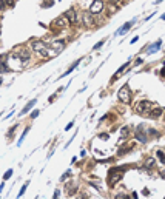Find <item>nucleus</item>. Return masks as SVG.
<instances>
[{"label": "nucleus", "instance_id": "obj_1", "mask_svg": "<svg viewBox=\"0 0 165 199\" xmlns=\"http://www.w3.org/2000/svg\"><path fill=\"white\" fill-rule=\"evenodd\" d=\"M119 99L124 102V104H130L131 102V91H130V88H128V85H124L120 90H119Z\"/></svg>", "mask_w": 165, "mask_h": 199}, {"label": "nucleus", "instance_id": "obj_2", "mask_svg": "<svg viewBox=\"0 0 165 199\" xmlns=\"http://www.w3.org/2000/svg\"><path fill=\"white\" fill-rule=\"evenodd\" d=\"M151 110V102L150 100H140L136 104V111L137 113H148Z\"/></svg>", "mask_w": 165, "mask_h": 199}, {"label": "nucleus", "instance_id": "obj_3", "mask_svg": "<svg viewBox=\"0 0 165 199\" xmlns=\"http://www.w3.org/2000/svg\"><path fill=\"white\" fill-rule=\"evenodd\" d=\"M102 11H103V2L102 0H94L90 6V13L94 16V14H100Z\"/></svg>", "mask_w": 165, "mask_h": 199}, {"label": "nucleus", "instance_id": "obj_4", "mask_svg": "<svg viewBox=\"0 0 165 199\" xmlns=\"http://www.w3.org/2000/svg\"><path fill=\"white\" fill-rule=\"evenodd\" d=\"M120 178H122V171L119 170V168H114V170H111V176H110V179H108V184L114 185Z\"/></svg>", "mask_w": 165, "mask_h": 199}, {"label": "nucleus", "instance_id": "obj_5", "mask_svg": "<svg viewBox=\"0 0 165 199\" xmlns=\"http://www.w3.org/2000/svg\"><path fill=\"white\" fill-rule=\"evenodd\" d=\"M54 25L59 26V28H68V26H70V20L66 19L65 16H60L59 19L54 20Z\"/></svg>", "mask_w": 165, "mask_h": 199}, {"label": "nucleus", "instance_id": "obj_6", "mask_svg": "<svg viewBox=\"0 0 165 199\" xmlns=\"http://www.w3.org/2000/svg\"><path fill=\"white\" fill-rule=\"evenodd\" d=\"M51 48H53V51L60 53L65 48V40H54V42H51Z\"/></svg>", "mask_w": 165, "mask_h": 199}, {"label": "nucleus", "instance_id": "obj_7", "mask_svg": "<svg viewBox=\"0 0 165 199\" xmlns=\"http://www.w3.org/2000/svg\"><path fill=\"white\" fill-rule=\"evenodd\" d=\"M46 48V45H45V42H42V40H34L33 42V50L34 51H39V53H42Z\"/></svg>", "mask_w": 165, "mask_h": 199}, {"label": "nucleus", "instance_id": "obj_8", "mask_svg": "<svg viewBox=\"0 0 165 199\" xmlns=\"http://www.w3.org/2000/svg\"><path fill=\"white\" fill-rule=\"evenodd\" d=\"M65 17L70 20V23H76V20H77V16H76V13H74V9H73V8L66 11V13H65Z\"/></svg>", "mask_w": 165, "mask_h": 199}, {"label": "nucleus", "instance_id": "obj_9", "mask_svg": "<svg viewBox=\"0 0 165 199\" xmlns=\"http://www.w3.org/2000/svg\"><path fill=\"white\" fill-rule=\"evenodd\" d=\"M82 17H83V22H85V25H87V26H91L94 23L93 14H91V13H82Z\"/></svg>", "mask_w": 165, "mask_h": 199}, {"label": "nucleus", "instance_id": "obj_10", "mask_svg": "<svg viewBox=\"0 0 165 199\" xmlns=\"http://www.w3.org/2000/svg\"><path fill=\"white\" fill-rule=\"evenodd\" d=\"M162 108L161 107H157V108H153V110H150L148 113H150V117L151 119H156V117H161L162 116Z\"/></svg>", "mask_w": 165, "mask_h": 199}, {"label": "nucleus", "instance_id": "obj_11", "mask_svg": "<svg viewBox=\"0 0 165 199\" xmlns=\"http://www.w3.org/2000/svg\"><path fill=\"white\" fill-rule=\"evenodd\" d=\"M16 56L19 57V59H22L23 62H26V60H28L29 57H31V53H29L28 50H22V51H20L19 54H16Z\"/></svg>", "mask_w": 165, "mask_h": 199}, {"label": "nucleus", "instance_id": "obj_12", "mask_svg": "<svg viewBox=\"0 0 165 199\" xmlns=\"http://www.w3.org/2000/svg\"><path fill=\"white\" fill-rule=\"evenodd\" d=\"M34 104H36V99H33V100H29L28 104H26L25 107H23V110H22V113H20V116H22V114H25V113H28V111H29V110H31V108L34 107Z\"/></svg>", "mask_w": 165, "mask_h": 199}, {"label": "nucleus", "instance_id": "obj_13", "mask_svg": "<svg viewBox=\"0 0 165 199\" xmlns=\"http://www.w3.org/2000/svg\"><path fill=\"white\" fill-rule=\"evenodd\" d=\"M161 45H162V42L159 40V42H156V43H153L150 48H148V54H153V53H156L159 48H161Z\"/></svg>", "mask_w": 165, "mask_h": 199}, {"label": "nucleus", "instance_id": "obj_14", "mask_svg": "<svg viewBox=\"0 0 165 199\" xmlns=\"http://www.w3.org/2000/svg\"><path fill=\"white\" fill-rule=\"evenodd\" d=\"M133 23H134V20H133V22H127L125 25H124V28H122V29H119V31L116 33V34H120V36H122V34H125V33L128 31V29L131 28V25H133Z\"/></svg>", "mask_w": 165, "mask_h": 199}, {"label": "nucleus", "instance_id": "obj_15", "mask_svg": "<svg viewBox=\"0 0 165 199\" xmlns=\"http://www.w3.org/2000/svg\"><path fill=\"white\" fill-rule=\"evenodd\" d=\"M136 136H137V139H139L140 142H145V141H147V134H144V133H142V127H139V128H137Z\"/></svg>", "mask_w": 165, "mask_h": 199}, {"label": "nucleus", "instance_id": "obj_16", "mask_svg": "<svg viewBox=\"0 0 165 199\" xmlns=\"http://www.w3.org/2000/svg\"><path fill=\"white\" fill-rule=\"evenodd\" d=\"M128 133H130V128H128V127H124V128L120 130V139H127Z\"/></svg>", "mask_w": 165, "mask_h": 199}, {"label": "nucleus", "instance_id": "obj_17", "mask_svg": "<svg viewBox=\"0 0 165 199\" xmlns=\"http://www.w3.org/2000/svg\"><path fill=\"white\" fill-rule=\"evenodd\" d=\"M29 131V128H26L25 131H23V134H22V137L19 139V142H17V145H22V142H23V139H25V136H26V133Z\"/></svg>", "mask_w": 165, "mask_h": 199}, {"label": "nucleus", "instance_id": "obj_18", "mask_svg": "<svg viewBox=\"0 0 165 199\" xmlns=\"http://www.w3.org/2000/svg\"><path fill=\"white\" fill-rule=\"evenodd\" d=\"M11 176H13V170H11V168H9V170H8L6 173L3 174V179H9Z\"/></svg>", "mask_w": 165, "mask_h": 199}, {"label": "nucleus", "instance_id": "obj_19", "mask_svg": "<svg viewBox=\"0 0 165 199\" xmlns=\"http://www.w3.org/2000/svg\"><path fill=\"white\" fill-rule=\"evenodd\" d=\"M153 165H154V159H148V161H147V164H145L147 168H151Z\"/></svg>", "mask_w": 165, "mask_h": 199}, {"label": "nucleus", "instance_id": "obj_20", "mask_svg": "<svg viewBox=\"0 0 165 199\" xmlns=\"http://www.w3.org/2000/svg\"><path fill=\"white\" fill-rule=\"evenodd\" d=\"M26 185H28V184H25V185H23L22 188H20V191H19V198H22L23 195H25V191H26Z\"/></svg>", "mask_w": 165, "mask_h": 199}, {"label": "nucleus", "instance_id": "obj_21", "mask_svg": "<svg viewBox=\"0 0 165 199\" xmlns=\"http://www.w3.org/2000/svg\"><path fill=\"white\" fill-rule=\"evenodd\" d=\"M70 176H71V171L68 170V171H65V174H63V176H62V178H60V181H65L66 178H70Z\"/></svg>", "mask_w": 165, "mask_h": 199}, {"label": "nucleus", "instance_id": "obj_22", "mask_svg": "<svg viewBox=\"0 0 165 199\" xmlns=\"http://www.w3.org/2000/svg\"><path fill=\"white\" fill-rule=\"evenodd\" d=\"M157 156L161 158V161H162V164H165V154L162 153V151H157Z\"/></svg>", "mask_w": 165, "mask_h": 199}, {"label": "nucleus", "instance_id": "obj_23", "mask_svg": "<svg viewBox=\"0 0 165 199\" xmlns=\"http://www.w3.org/2000/svg\"><path fill=\"white\" fill-rule=\"evenodd\" d=\"M39 113H40L39 110H34V111L31 113V117H33V119H36V117H37V116H39Z\"/></svg>", "mask_w": 165, "mask_h": 199}, {"label": "nucleus", "instance_id": "obj_24", "mask_svg": "<svg viewBox=\"0 0 165 199\" xmlns=\"http://www.w3.org/2000/svg\"><path fill=\"white\" fill-rule=\"evenodd\" d=\"M5 5H8V6H14V0H5Z\"/></svg>", "mask_w": 165, "mask_h": 199}, {"label": "nucleus", "instance_id": "obj_25", "mask_svg": "<svg viewBox=\"0 0 165 199\" xmlns=\"http://www.w3.org/2000/svg\"><path fill=\"white\" fill-rule=\"evenodd\" d=\"M102 45H103V40H100V42H99V43H97V45H94V50H99V48H100Z\"/></svg>", "mask_w": 165, "mask_h": 199}, {"label": "nucleus", "instance_id": "obj_26", "mask_svg": "<svg viewBox=\"0 0 165 199\" xmlns=\"http://www.w3.org/2000/svg\"><path fill=\"white\" fill-rule=\"evenodd\" d=\"M137 39H139L137 36H136V37H133V39L130 40V43H131V45H133V43H136V42H137Z\"/></svg>", "mask_w": 165, "mask_h": 199}, {"label": "nucleus", "instance_id": "obj_27", "mask_svg": "<svg viewBox=\"0 0 165 199\" xmlns=\"http://www.w3.org/2000/svg\"><path fill=\"white\" fill-rule=\"evenodd\" d=\"M73 125H74V122H70L68 125H66V128H65V130H70V128H71V127H73Z\"/></svg>", "mask_w": 165, "mask_h": 199}, {"label": "nucleus", "instance_id": "obj_28", "mask_svg": "<svg viewBox=\"0 0 165 199\" xmlns=\"http://www.w3.org/2000/svg\"><path fill=\"white\" fill-rule=\"evenodd\" d=\"M3 2H5V0H0V9L5 8V3H3Z\"/></svg>", "mask_w": 165, "mask_h": 199}, {"label": "nucleus", "instance_id": "obj_29", "mask_svg": "<svg viewBox=\"0 0 165 199\" xmlns=\"http://www.w3.org/2000/svg\"><path fill=\"white\" fill-rule=\"evenodd\" d=\"M100 139H103V141H107V139H108V136H107V134H100Z\"/></svg>", "mask_w": 165, "mask_h": 199}, {"label": "nucleus", "instance_id": "obj_30", "mask_svg": "<svg viewBox=\"0 0 165 199\" xmlns=\"http://www.w3.org/2000/svg\"><path fill=\"white\" fill-rule=\"evenodd\" d=\"M161 2H164V0H156V3H161Z\"/></svg>", "mask_w": 165, "mask_h": 199}, {"label": "nucleus", "instance_id": "obj_31", "mask_svg": "<svg viewBox=\"0 0 165 199\" xmlns=\"http://www.w3.org/2000/svg\"><path fill=\"white\" fill-rule=\"evenodd\" d=\"M111 2H114V0H111Z\"/></svg>", "mask_w": 165, "mask_h": 199}]
</instances>
